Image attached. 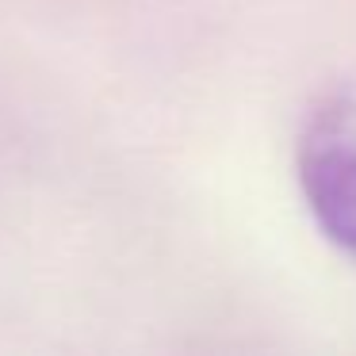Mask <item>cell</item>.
Returning <instances> with one entry per match:
<instances>
[{
    "instance_id": "1",
    "label": "cell",
    "mask_w": 356,
    "mask_h": 356,
    "mask_svg": "<svg viewBox=\"0 0 356 356\" xmlns=\"http://www.w3.org/2000/svg\"><path fill=\"white\" fill-rule=\"evenodd\" d=\"M299 184L325 238L356 257V123L345 111H325L307 127Z\"/></svg>"
}]
</instances>
